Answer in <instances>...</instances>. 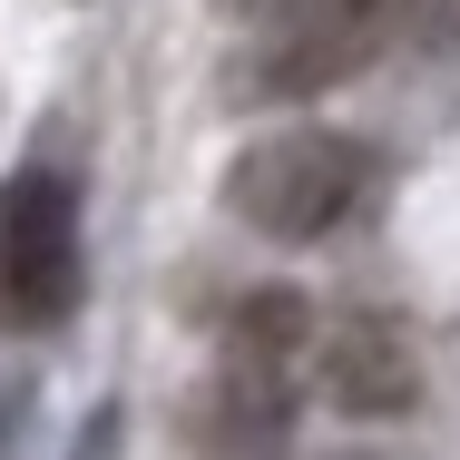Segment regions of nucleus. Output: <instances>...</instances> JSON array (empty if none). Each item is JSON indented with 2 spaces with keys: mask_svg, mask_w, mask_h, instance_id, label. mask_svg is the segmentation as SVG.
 I'll return each mask as SVG.
<instances>
[{
  "mask_svg": "<svg viewBox=\"0 0 460 460\" xmlns=\"http://www.w3.org/2000/svg\"><path fill=\"white\" fill-rule=\"evenodd\" d=\"M10 421H20V402H10V392H0V451H10Z\"/></svg>",
  "mask_w": 460,
  "mask_h": 460,
  "instance_id": "obj_6",
  "label": "nucleus"
},
{
  "mask_svg": "<svg viewBox=\"0 0 460 460\" xmlns=\"http://www.w3.org/2000/svg\"><path fill=\"white\" fill-rule=\"evenodd\" d=\"M363 196H372V157L343 128H275L226 167V206L275 245L333 235L343 216H363Z\"/></svg>",
  "mask_w": 460,
  "mask_h": 460,
  "instance_id": "obj_1",
  "label": "nucleus"
},
{
  "mask_svg": "<svg viewBox=\"0 0 460 460\" xmlns=\"http://www.w3.org/2000/svg\"><path fill=\"white\" fill-rule=\"evenodd\" d=\"M284 431H294V363L216 353V382H206V402H196L206 460H275Z\"/></svg>",
  "mask_w": 460,
  "mask_h": 460,
  "instance_id": "obj_5",
  "label": "nucleus"
},
{
  "mask_svg": "<svg viewBox=\"0 0 460 460\" xmlns=\"http://www.w3.org/2000/svg\"><path fill=\"white\" fill-rule=\"evenodd\" d=\"M304 363L323 372V402L353 411V421H392V411L421 402V353H411V333H402L392 314H372V304L333 314Z\"/></svg>",
  "mask_w": 460,
  "mask_h": 460,
  "instance_id": "obj_4",
  "label": "nucleus"
},
{
  "mask_svg": "<svg viewBox=\"0 0 460 460\" xmlns=\"http://www.w3.org/2000/svg\"><path fill=\"white\" fill-rule=\"evenodd\" d=\"M441 0H304L284 10L245 69V98H314V89H343L353 69H372L392 40L431 30Z\"/></svg>",
  "mask_w": 460,
  "mask_h": 460,
  "instance_id": "obj_2",
  "label": "nucleus"
},
{
  "mask_svg": "<svg viewBox=\"0 0 460 460\" xmlns=\"http://www.w3.org/2000/svg\"><path fill=\"white\" fill-rule=\"evenodd\" d=\"M343 460H372V451H343Z\"/></svg>",
  "mask_w": 460,
  "mask_h": 460,
  "instance_id": "obj_7",
  "label": "nucleus"
},
{
  "mask_svg": "<svg viewBox=\"0 0 460 460\" xmlns=\"http://www.w3.org/2000/svg\"><path fill=\"white\" fill-rule=\"evenodd\" d=\"M79 304V196L30 167L0 186V333H49Z\"/></svg>",
  "mask_w": 460,
  "mask_h": 460,
  "instance_id": "obj_3",
  "label": "nucleus"
}]
</instances>
